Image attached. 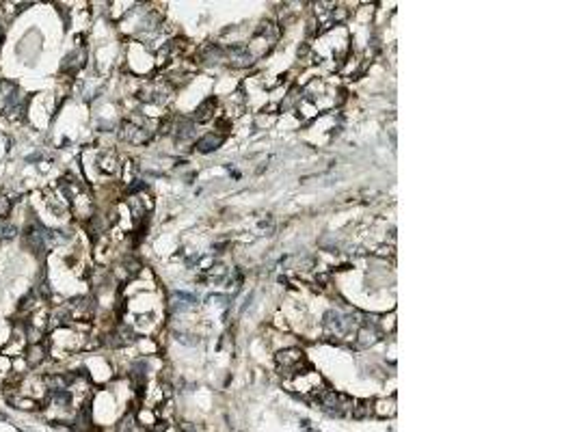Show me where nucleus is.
<instances>
[{"label": "nucleus", "instance_id": "nucleus-2", "mask_svg": "<svg viewBox=\"0 0 577 432\" xmlns=\"http://www.w3.org/2000/svg\"><path fill=\"white\" fill-rule=\"evenodd\" d=\"M223 143V136L221 134H214V132H210V134H206L204 139H201L199 143H197V149L199 151H212V149H216Z\"/></svg>", "mask_w": 577, "mask_h": 432}, {"label": "nucleus", "instance_id": "nucleus-4", "mask_svg": "<svg viewBox=\"0 0 577 432\" xmlns=\"http://www.w3.org/2000/svg\"><path fill=\"white\" fill-rule=\"evenodd\" d=\"M214 104H216V99H212V97L206 99V102L197 108V115H195V117H197V121H208V119H210V115H212L210 108H214Z\"/></svg>", "mask_w": 577, "mask_h": 432}, {"label": "nucleus", "instance_id": "nucleus-1", "mask_svg": "<svg viewBox=\"0 0 577 432\" xmlns=\"http://www.w3.org/2000/svg\"><path fill=\"white\" fill-rule=\"evenodd\" d=\"M277 361H279V365H283V370L287 374H301L299 370L305 365V355H303V350H299V348H290V350L279 352Z\"/></svg>", "mask_w": 577, "mask_h": 432}, {"label": "nucleus", "instance_id": "nucleus-6", "mask_svg": "<svg viewBox=\"0 0 577 432\" xmlns=\"http://www.w3.org/2000/svg\"><path fill=\"white\" fill-rule=\"evenodd\" d=\"M9 212H11V203H9V199L0 197V216H7Z\"/></svg>", "mask_w": 577, "mask_h": 432}, {"label": "nucleus", "instance_id": "nucleus-3", "mask_svg": "<svg viewBox=\"0 0 577 432\" xmlns=\"http://www.w3.org/2000/svg\"><path fill=\"white\" fill-rule=\"evenodd\" d=\"M43 359H46V350L41 348V344H33L31 350H28V363H31V365H39Z\"/></svg>", "mask_w": 577, "mask_h": 432}, {"label": "nucleus", "instance_id": "nucleus-5", "mask_svg": "<svg viewBox=\"0 0 577 432\" xmlns=\"http://www.w3.org/2000/svg\"><path fill=\"white\" fill-rule=\"evenodd\" d=\"M357 406H352V417H365L372 413V402L370 400H361V402H355Z\"/></svg>", "mask_w": 577, "mask_h": 432}]
</instances>
